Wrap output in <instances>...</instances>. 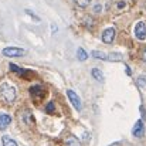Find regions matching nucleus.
Instances as JSON below:
<instances>
[{"instance_id":"nucleus-18","label":"nucleus","mask_w":146,"mask_h":146,"mask_svg":"<svg viewBox=\"0 0 146 146\" xmlns=\"http://www.w3.org/2000/svg\"><path fill=\"white\" fill-rule=\"evenodd\" d=\"M126 74H128V75H131V74H132V71L129 70V67H126Z\"/></svg>"},{"instance_id":"nucleus-13","label":"nucleus","mask_w":146,"mask_h":146,"mask_svg":"<svg viewBox=\"0 0 146 146\" xmlns=\"http://www.w3.org/2000/svg\"><path fill=\"white\" fill-rule=\"evenodd\" d=\"M77 57H78V60L80 61H85L87 58H88V54H87V51L82 48H78L77 50Z\"/></svg>"},{"instance_id":"nucleus-12","label":"nucleus","mask_w":146,"mask_h":146,"mask_svg":"<svg viewBox=\"0 0 146 146\" xmlns=\"http://www.w3.org/2000/svg\"><path fill=\"white\" fill-rule=\"evenodd\" d=\"M1 142H3V146H17V143L14 142V139H11L10 136H3Z\"/></svg>"},{"instance_id":"nucleus-10","label":"nucleus","mask_w":146,"mask_h":146,"mask_svg":"<svg viewBox=\"0 0 146 146\" xmlns=\"http://www.w3.org/2000/svg\"><path fill=\"white\" fill-rule=\"evenodd\" d=\"M91 74H92V77H94V80H97L98 82H104V74H102V71L99 70V68H94L92 71H91Z\"/></svg>"},{"instance_id":"nucleus-9","label":"nucleus","mask_w":146,"mask_h":146,"mask_svg":"<svg viewBox=\"0 0 146 146\" xmlns=\"http://www.w3.org/2000/svg\"><path fill=\"white\" fill-rule=\"evenodd\" d=\"M64 143H65V146H81L80 141H78L75 136H72V135L67 136V138H65V141H64Z\"/></svg>"},{"instance_id":"nucleus-7","label":"nucleus","mask_w":146,"mask_h":146,"mask_svg":"<svg viewBox=\"0 0 146 146\" xmlns=\"http://www.w3.org/2000/svg\"><path fill=\"white\" fill-rule=\"evenodd\" d=\"M132 133H133V136H136V138H142V136H143V133H145V125H143L142 121H138V122L135 123V126H133V129H132Z\"/></svg>"},{"instance_id":"nucleus-19","label":"nucleus","mask_w":146,"mask_h":146,"mask_svg":"<svg viewBox=\"0 0 146 146\" xmlns=\"http://www.w3.org/2000/svg\"><path fill=\"white\" fill-rule=\"evenodd\" d=\"M99 10H101V6L98 4V6H95V11H99Z\"/></svg>"},{"instance_id":"nucleus-15","label":"nucleus","mask_w":146,"mask_h":146,"mask_svg":"<svg viewBox=\"0 0 146 146\" xmlns=\"http://www.w3.org/2000/svg\"><path fill=\"white\" fill-rule=\"evenodd\" d=\"M10 70L13 71V72H19V74H26V71H21L17 65H14V64H10Z\"/></svg>"},{"instance_id":"nucleus-3","label":"nucleus","mask_w":146,"mask_h":146,"mask_svg":"<svg viewBox=\"0 0 146 146\" xmlns=\"http://www.w3.org/2000/svg\"><path fill=\"white\" fill-rule=\"evenodd\" d=\"M67 97H68V99H70L71 104H72V106H74L77 111H81V109H82V102H81L80 97L75 94V91L68 90V91H67Z\"/></svg>"},{"instance_id":"nucleus-16","label":"nucleus","mask_w":146,"mask_h":146,"mask_svg":"<svg viewBox=\"0 0 146 146\" xmlns=\"http://www.w3.org/2000/svg\"><path fill=\"white\" fill-rule=\"evenodd\" d=\"M54 109H55V108H54V104H52V102H50L48 105H47V108H46V111L50 112V113H51V112H54Z\"/></svg>"},{"instance_id":"nucleus-5","label":"nucleus","mask_w":146,"mask_h":146,"mask_svg":"<svg viewBox=\"0 0 146 146\" xmlns=\"http://www.w3.org/2000/svg\"><path fill=\"white\" fill-rule=\"evenodd\" d=\"M135 36L141 41L146 40V23L145 21H138L136 23V26H135Z\"/></svg>"},{"instance_id":"nucleus-14","label":"nucleus","mask_w":146,"mask_h":146,"mask_svg":"<svg viewBox=\"0 0 146 146\" xmlns=\"http://www.w3.org/2000/svg\"><path fill=\"white\" fill-rule=\"evenodd\" d=\"M74 3H75L78 7H87V6L91 3V0H74Z\"/></svg>"},{"instance_id":"nucleus-17","label":"nucleus","mask_w":146,"mask_h":146,"mask_svg":"<svg viewBox=\"0 0 146 146\" xmlns=\"http://www.w3.org/2000/svg\"><path fill=\"white\" fill-rule=\"evenodd\" d=\"M142 60H143V62L146 64V50L143 51V54H142Z\"/></svg>"},{"instance_id":"nucleus-11","label":"nucleus","mask_w":146,"mask_h":146,"mask_svg":"<svg viewBox=\"0 0 146 146\" xmlns=\"http://www.w3.org/2000/svg\"><path fill=\"white\" fill-rule=\"evenodd\" d=\"M41 91H43V90H41V87H38V85H34V87L30 88V94H31L33 97L38 95V98H43L44 97V92H41Z\"/></svg>"},{"instance_id":"nucleus-6","label":"nucleus","mask_w":146,"mask_h":146,"mask_svg":"<svg viewBox=\"0 0 146 146\" xmlns=\"http://www.w3.org/2000/svg\"><path fill=\"white\" fill-rule=\"evenodd\" d=\"M115 29L113 27H109V29H105L104 30V33H102V41L105 43V44H111L112 41H113V38H115Z\"/></svg>"},{"instance_id":"nucleus-8","label":"nucleus","mask_w":146,"mask_h":146,"mask_svg":"<svg viewBox=\"0 0 146 146\" xmlns=\"http://www.w3.org/2000/svg\"><path fill=\"white\" fill-rule=\"evenodd\" d=\"M11 122V118L7 115V113H0V131L6 129Z\"/></svg>"},{"instance_id":"nucleus-2","label":"nucleus","mask_w":146,"mask_h":146,"mask_svg":"<svg viewBox=\"0 0 146 146\" xmlns=\"http://www.w3.org/2000/svg\"><path fill=\"white\" fill-rule=\"evenodd\" d=\"M92 57H95L98 60H105V61H122V55L112 52V54H105L102 51H92Z\"/></svg>"},{"instance_id":"nucleus-1","label":"nucleus","mask_w":146,"mask_h":146,"mask_svg":"<svg viewBox=\"0 0 146 146\" xmlns=\"http://www.w3.org/2000/svg\"><path fill=\"white\" fill-rule=\"evenodd\" d=\"M16 97H17V90L14 87H11L7 82H1L0 84V98L4 102L11 104V102H14Z\"/></svg>"},{"instance_id":"nucleus-4","label":"nucleus","mask_w":146,"mask_h":146,"mask_svg":"<svg viewBox=\"0 0 146 146\" xmlns=\"http://www.w3.org/2000/svg\"><path fill=\"white\" fill-rule=\"evenodd\" d=\"M26 54V50L17 48V47H6L3 48V55L4 57H23Z\"/></svg>"}]
</instances>
